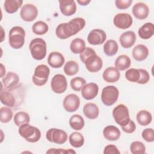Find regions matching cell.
Masks as SVG:
<instances>
[{
  "label": "cell",
  "mask_w": 154,
  "mask_h": 154,
  "mask_svg": "<svg viewBox=\"0 0 154 154\" xmlns=\"http://www.w3.org/2000/svg\"><path fill=\"white\" fill-rule=\"evenodd\" d=\"M85 25V20L81 17H76L68 23L58 25L55 30L56 35L60 39H66L75 35L82 30Z\"/></svg>",
  "instance_id": "1"
},
{
  "label": "cell",
  "mask_w": 154,
  "mask_h": 154,
  "mask_svg": "<svg viewBox=\"0 0 154 154\" xmlns=\"http://www.w3.org/2000/svg\"><path fill=\"white\" fill-rule=\"evenodd\" d=\"M81 61L85 64L87 69L90 72L99 71L103 66L101 58L96 55L94 49L90 47L85 48L79 55Z\"/></svg>",
  "instance_id": "2"
},
{
  "label": "cell",
  "mask_w": 154,
  "mask_h": 154,
  "mask_svg": "<svg viewBox=\"0 0 154 154\" xmlns=\"http://www.w3.org/2000/svg\"><path fill=\"white\" fill-rule=\"evenodd\" d=\"M25 31L24 29L19 26L12 27L8 34V42L10 46L15 49L21 48L25 43Z\"/></svg>",
  "instance_id": "3"
},
{
  "label": "cell",
  "mask_w": 154,
  "mask_h": 154,
  "mask_svg": "<svg viewBox=\"0 0 154 154\" xmlns=\"http://www.w3.org/2000/svg\"><path fill=\"white\" fill-rule=\"evenodd\" d=\"M32 58L37 60H43L46 55V43L42 38L32 40L29 46Z\"/></svg>",
  "instance_id": "4"
},
{
  "label": "cell",
  "mask_w": 154,
  "mask_h": 154,
  "mask_svg": "<svg viewBox=\"0 0 154 154\" xmlns=\"http://www.w3.org/2000/svg\"><path fill=\"white\" fill-rule=\"evenodd\" d=\"M19 134L26 141L30 143H35L41 137L40 131L37 128L28 123H24L19 126Z\"/></svg>",
  "instance_id": "5"
},
{
  "label": "cell",
  "mask_w": 154,
  "mask_h": 154,
  "mask_svg": "<svg viewBox=\"0 0 154 154\" xmlns=\"http://www.w3.org/2000/svg\"><path fill=\"white\" fill-rule=\"evenodd\" d=\"M119 91L114 85H108L102 89L101 100L106 106H111L116 102L119 98Z\"/></svg>",
  "instance_id": "6"
},
{
  "label": "cell",
  "mask_w": 154,
  "mask_h": 154,
  "mask_svg": "<svg viewBox=\"0 0 154 154\" xmlns=\"http://www.w3.org/2000/svg\"><path fill=\"white\" fill-rule=\"evenodd\" d=\"M49 74L50 69L46 65L40 64L37 66L32 78L33 83L37 86L44 85L48 81Z\"/></svg>",
  "instance_id": "7"
},
{
  "label": "cell",
  "mask_w": 154,
  "mask_h": 154,
  "mask_svg": "<svg viewBox=\"0 0 154 154\" xmlns=\"http://www.w3.org/2000/svg\"><path fill=\"white\" fill-rule=\"evenodd\" d=\"M112 116L115 122L121 126H125L130 120L128 108L123 104H119L113 109Z\"/></svg>",
  "instance_id": "8"
},
{
  "label": "cell",
  "mask_w": 154,
  "mask_h": 154,
  "mask_svg": "<svg viewBox=\"0 0 154 154\" xmlns=\"http://www.w3.org/2000/svg\"><path fill=\"white\" fill-rule=\"evenodd\" d=\"M46 137L50 142L62 144L67 141L68 136L67 133L62 129L51 128L46 132Z\"/></svg>",
  "instance_id": "9"
},
{
  "label": "cell",
  "mask_w": 154,
  "mask_h": 154,
  "mask_svg": "<svg viewBox=\"0 0 154 154\" xmlns=\"http://www.w3.org/2000/svg\"><path fill=\"white\" fill-rule=\"evenodd\" d=\"M52 90L57 94L64 93L67 87V82L66 77L61 74H56L52 78L51 82Z\"/></svg>",
  "instance_id": "10"
},
{
  "label": "cell",
  "mask_w": 154,
  "mask_h": 154,
  "mask_svg": "<svg viewBox=\"0 0 154 154\" xmlns=\"http://www.w3.org/2000/svg\"><path fill=\"white\" fill-rule=\"evenodd\" d=\"M132 17L128 13H118L113 19L114 25L120 29H125L129 28L132 24Z\"/></svg>",
  "instance_id": "11"
},
{
  "label": "cell",
  "mask_w": 154,
  "mask_h": 154,
  "mask_svg": "<svg viewBox=\"0 0 154 154\" xmlns=\"http://www.w3.org/2000/svg\"><path fill=\"white\" fill-rule=\"evenodd\" d=\"M38 10L37 7L32 4H26L24 5L20 10V15L21 18L26 22H32L37 17Z\"/></svg>",
  "instance_id": "12"
},
{
  "label": "cell",
  "mask_w": 154,
  "mask_h": 154,
  "mask_svg": "<svg viewBox=\"0 0 154 154\" xmlns=\"http://www.w3.org/2000/svg\"><path fill=\"white\" fill-rule=\"evenodd\" d=\"M80 99L75 94H69L63 100V107L69 112L76 111L79 107Z\"/></svg>",
  "instance_id": "13"
},
{
  "label": "cell",
  "mask_w": 154,
  "mask_h": 154,
  "mask_svg": "<svg viewBox=\"0 0 154 154\" xmlns=\"http://www.w3.org/2000/svg\"><path fill=\"white\" fill-rule=\"evenodd\" d=\"M106 38L105 32L100 29L91 30L87 37L88 42L92 45H99L103 43Z\"/></svg>",
  "instance_id": "14"
},
{
  "label": "cell",
  "mask_w": 154,
  "mask_h": 154,
  "mask_svg": "<svg viewBox=\"0 0 154 154\" xmlns=\"http://www.w3.org/2000/svg\"><path fill=\"white\" fill-rule=\"evenodd\" d=\"M99 87L94 82H90L85 84L82 88L81 95L85 100H91L98 94Z\"/></svg>",
  "instance_id": "15"
},
{
  "label": "cell",
  "mask_w": 154,
  "mask_h": 154,
  "mask_svg": "<svg viewBox=\"0 0 154 154\" xmlns=\"http://www.w3.org/2000/svg\"><path fill=\"white\" fill-rule=\"evenodd\" d=\"M60 8L61 13L66 16L74 14L76 11V5L73 0L59 1Z\"/></svg>",
  "instance_id": "16"
},
{
  "label": "cell",
  "mask_w": 154,
  "mask_h": 154,
  "mask_svg": "<svg viewBox=\"0 0 154 154\" xmlns=\"http://www.w3.org/2000/svg\"><path fill=\"white\" fill-rule=\"evenodd\" d=\"M132 13L138 19L143 20L147 17L149 13L148 6L143 2L135 4L132 8Z\"/></svg>",
  "instance_id": "17"
},
{
  "label": "cell",
  "mask_w": 154,
  "mask_h": 154,
  "mask_svg": "<svg viewBox=\"0 0 154 154\" xmlns=\"http://www.w3.org/2000/svg\"><path fill=\"white\" fill-rule=\"evenodd\" d=\"M19 82V76L12 72H9L7 73L5 76L2 78V83L5 88L11 90L17 85Z\"/></svg>",
  "instance_id": "18"
},
{
  "label": "cell",
  "mask_w": 154,
  "mask_h": 154,
  "mask_svg": "<svg viewBox=\"0 0 154 154\" xmlns=\"http://www.w3.org/2000/svg\"><path fill=\"white\" fill-rule=\"evenodd\" d=\"M119 41L122 47L124 48H129L134 45L136 41V35L132 31L125 32L120 35Z\"/></svg>",
  "instance_id": "19"
},
{
  "label": "cell",
  "mask_w": 154,
  "mask_h": 154,
  "mask_svg": "<svg viewBox=\"0 0 154 154\" xmlns=\"http://www.w3.org/2000/svg\"><path fill=\"white\" fill-rule=\"evenodd\" d=\"M64 56L58 52H52L48 56V63L53 68L61 67L64 63Z\"/></svg>",
  "instance_id": "20"
},
{
  "label": "cell",
  "mask_w": 154,
  "mask_h": 154,
  "mask_svg": "<svg viewBox=\"0 0 154 154\" xmlns=\"http://www.w3.org/2000/svg\"><path fill=\"white\" fill-rule=\"evenodd\" d=\"M149 55V50L144 45H138L132 49V56L134 58L138 61H144Z\"/></svg>",
  "instance_id": "21"
},
{
  "label": "cell",
  "mask_w": 154,
  "mask_h": 154,
  "mask_svg": "<svg viewBox=\"0 0 154 154\" xmlns=\"http://www.w3.org/2000/svg\"><path fill=\"white\" fill-rule=\"evenodd\" d=\"M120 76V72L118 69L114 67H109L106 69L102 75V77L107 82H117Z\"/></svg>",
  "instance_id": "22"
},
{
  "label": "cell",
  "mask_w": 154,
  "mask_h": 154,
  "mask_svg": "<svg viewBox=\"0 0 154 154\" xmlns=\"http://www.w3.org/2000/svg\"><path fill=\"white\" fill-rule=\"evenodd\" d=\"M120 134L119 129L112 125L107 126L103 130V137L109 141L117 140L120 138Z\"/></svg>",
  "instance_id": "23"
},
{
  "label": "cell",
  "mask_w": 154,
  "mask_h": 154,
  "mask_svg": "<svg viewBox=\"0 0 154 154\" xmlns=\"http://www.w3.org/2000/svg\"><path fill=\"white\" fill-rule=\"evenodd\" d=\"M83 112L86 117L89 119H96L99 114V109L98 106L93 103H87L83 108Z\"/></svg>",
  "instance_id": "24"
},
{
  "label": "cell",
  "mask_w": 154,
  "mask_h": 154,
  "mask_svg": "<svg viewBox=\"0 0 154 154\" xmlns=\"http://www.w3.org/2000/svg\"><path fill=\"white\" fill-rule=\"evenodd\" d=\"M138 35L142 39L147 40L152 37L154 34V25L151 22H147L141 26L138 31Z\"/></svg>",
  "instance_id": "25"
},
{
  "label": "cell",
  "mask_w": 154,
  "mask_h": 154,
  "mask_svg": "<svg viewBox=\"0 0 154 154\" xmlns=\"http://www.w3.org/2000/svg\"><path fill=\"white\" fill-rule=\"evenodd\" d=\"M131 64V60L130 58L126 55H121L119 56L115 60L114 63L115 67L120 71H123L128 69Z\"/></svg>",
  "instance_id": "26"
},
{
  "label": "cell",
  "mask_w": 154,
  "mask_h": 154,
  "mask_svg": "<svg viewBox=\"0 0 154 154\" xmlns=\"http://www.w3.org/2000/svg\"><path fill=\"white\" fill-rule=\"evenodd\" d=\"M22 0H6L4 4V10L8 13H14L22 6Z\"/></svg>",
  "instance_id": "27"
},
{
  "label": "cell",
  "mask_w": 154,
  "mask_h": 154,
  "mask_svg": "<svg viewBox=\"0 0 154 154\" xmlns=\"http://www.w3.org/2000/svg\"><path fill=\"white\" fill-rule=\"evenodd\" d=\"M119 49L117 43L114 40H107L103 45L104 53L107 56H113L117 54Z\"/></svg>",
  "instance_id": "28"
},
{
  "label": "cell",
  "mask_w": 154,
  "mask_h": 154,
  "mask_svg": "<svg viewBox=\"0 0 154 154\" xmlns=\"http://www.w3.org/2000/svg\"><path fill=\"white\" fill-rule=\"evenodd\" d=\"M152 120V117L149 111L146 110H141L137 114V120L138 124L141 126H147L149 125Z\"/></svg>",
  "instance_id": "29"
},
{
  "label": "cell",
  "mask_w": 154,
  "mask_h": 154,
  "mask_svg": "<svg viewBox=\"0 0 154 154\" xmlns=\"http://www.w3.org/2000/svg\"><path fill=\"white\" fill-rule=\"evenodd\" d=\"M85 48V43L81 38H76L73 40L70 45V51L72 53L78 54L81 53Z\"/></svg>",
  "instance_id": "30"
},
{
  "label": "cell",
  "mask_w": 154,
  "mask_h": 154,
  "mask_svg": "<svg viewBox=\"0 0 154 154\" xmlns=\"http://www.w3.org/2000/svg\"><path fill=\"white\" fill-rule=\"evenodd\" d=\"M69 125L73 129L80 131L84 126V120L80 115L75 114L70 118Z\"/></svg>",
  "instance_id": "31"
},
{
  "label": "cell",
  "mask_w": 154,
  "mask_h": 154,
  "mask_svg": "<svg viewBox=\"0 0 154 154\" xmlns=\"http://www.w3.org/2000/svg\"><path fill=\"white\" fill-rule=\"evenodd\" d=\"M69 143L74 147H81L84 143V136L80 132H74L69 136Z\"/></svg>",
  "instance_id": "32"
},
{
  "label": "cell",
  "mask_w": 154,
  "mask_h": 154,
  "mask_svg": "<svg viewBox=\"0 0 154 154\" xmlns=\"http://www.w3.org/2000/svg\"><path fill=\"white\" fill-rule=\"evenodd\" d=\"M0 99L1 103L8 107H13L15 104V98L9 91L1 90Z\"/></svg>",
  "instance_id": "33"
},
{
  "label": "cell",
  "mask_w": 154,
  "mask_h": 154,
  "mask_svg": "<svg viewBox=\"0 0 154 154\" xmlns=\"http://www.w3.org/2000/svg\"><path fill=\"white\" fill-rule=\"evenodd\" d=\"M49 27L46 23L39 20L34 23L32 26V32L37 35H43L46 34L48 31Z\"/></svg>",
  "instance_id": "34"
},
{
  "label": "cell",
  "mask_w": 154,
  "mask_h": 154,
  "mask_svg": "<svg viewBox=\"0 0 154 154\" xmlns=\"http://www.w3.org/2000/svg\"><path fill=\"white\" fill-rule=\"evenodd\" d=\"M79 70V65L75 61H67L64 66V73L69 76L76 75Z\"/></svg>",
  "instance_id": "35"
},
{
  "label": "cell",
  "mask_w": 154,
  "mask_h": 154,
  "mask_svg": "<svg viewBox=\"0 0 154 154\" xmlns=\"http://www.w3.org/2000/svg\"><path fill=\"white\" fill-rule=\"evenodd\" d=\"M29 121V116L26 112L19 111L14 114V122L17 126H20L24 123H28Z\"/></svg>",
  "instance_id": "36"
},
{
  "label": "cell",
  "mask_w": 154,
  "mask_h": 154,
  "mask_svg": "<svg viewBox=\"0 0 154 154\" xmlns=\"http://www.w3.org/2000/svg\"><path fill=\"white\" fill-rule=\"evenodd\" d=\"M13 117L12 110L6 106H2L0 108V120L2 123L9 122Z\"/></svg>",
  "instance_id": "37"
},
{
  "label": "cell",
  "mask_w": 154,
  "mask_h": 154,
  "mask_svg": "<svg viewBox=\"0 0 154 154\" xmlns=\"http://www.w3.org/2000/svg\"><path fill=\"white\" fill-rule=\"evenodd\" d=\"M86 81L82 77H75L71 79L70 81V87L71 88L76 91H80L83 87L85 85Z\"/></svg>",
  "instance_id": "38"
},
{
  "label": "cell",
  "mask_w": 154,
  "mask_h": 154,
  "mask_svg": "<svg viewBox=\"0 0 154 154\" xmlns=\"http://www.w3.org/2000/svg\"><path fill=\"white\" fill-rule=\"evenodd\" d=\"M140 77V73L138 69H129L125 72V78L127 80L132 82H137Z\"/></svg>",
  "instance_id": "39"
},
{
  "label": "cell",
  "mask_w": 154,
  "mask_h": 154,
  "mask_svg": "<svg viewBox=\"0 0 154 154\" xmlns=\"http://www.w3.org/2000/svg\"><path fill=\"white\" fill-rule=\"evenodd\" d=\"M131 152L133 154H143L146 152V147L144 144L138 141H134L130 146Z\"/></svg>",
  "instance_id": "40"
},
{
  "label": "cell",
  "mask_w": 154,
  "mask_h": 154,
  "mask_svg": "<svg viewBox=\"0 0 154 154\" xmlns=\"http://www.w3.org/2000/svg\"><path fill=\"white\" fill-rule=\"evenodd\" d=\"M142 137L147 142H153L154 141V132L152 128H146L142 132Z\"/></svg>",
  "instance_id": "41"
},
{
  "label": "cell",
  "mask_w": 154,
  "mask_h": 154,
  "mask_svg": "<svg viewBox=\"0 0 154 154\" xmlns=\"http://www.w3.org/2000/svg\"><path fill=\"white\" fill-rule=\"evenodd\" d=\"M140 73V77L138 81L137 82L140 84H144L148 82L150 79V76L148 72L143 69H138Z\"/></svg>",
  "instance_id": "42"
},
{
  "label": "cell",
  "mask_w": 154,
  "mask_h": 154,
  "mask_svg": "<svg viewBox=\"0 0 154 154\" xmlns=\"http://www.w3.org/2000/svg\"><path fill=\"white\" fill-rule=\"evenodd\" d=\"M132 2V1L131 0H116L115 1L117 8L120 10H124L129 8L131 6Z\"/></svg>",
  "instance_id": "43"
},
{
  "label": "cell",
  "mask_w": 154,
  "mask_h": 154,
  "mask_svg": "<svg viewBox=\"0 0 154 154\" xmlns=\"http://www.w3.org/2000/svg\"><path fill=\"white\" fill-rule=\"evenodd\" d=\"M121 127L122 130L128 134H131L134 132L136 129V125L131 119H130L127 125H126L125 126H122Z\"/></svg>",
  "instance_id": "44"
},
{
  "label": "cell",
  "mask_w": 154,
  "mask_h": 154,
  "mask_svg": "<svg viewBox=\"0 0 154 154\" xmlns=\"http://www.w3.org/2000/svg\"><path fill=\"white\" fill-rule=\"evenodd\" d=\"M46 153H76V152L70 149L68 150L63 149H50L46 152Z\"/></svg>",
  "instance_id": "45"
},
{
  "label": "cell",
  "mask_w": 154,
  "mask_h": 154,
  "mask_svg": "<svg viewBox=\"0 0 154 154\" xmlns=\"http://www.w3.org/2000/svg\"><path fill=\"white\" fill-rule=\"evenodd\" d=\"M120 152L117 149V147L112 144H109L106 146L104 148L103 153L104 154H119Z\"/></svg>",
  "instance_id": "46"
},
{
  "label": "cell",
  "mask_w": 154,
  "mask_h": 154,
  "mask_svg": "<svg viewBox=\"0 0 154 154\" xmlns=\"http://www.w3.org/2000/svg\"><path fill=\"white\" fill-rule=\"evenodd\" d=\"M91 1H87V0H81V1H77V2L79 3L81 5H83V6H85V5H88Z\"/></svg>",
  "instance_id": "47"
},
{
  "label": "cell",
  "mask_w": 154,
  "mask_h": 154,
  "mask_svg": "<svg viewBox=\"0 0 154 154\" xmlns=\"http://www.w3.org/2000/svg\"><path fill=\"white\" fill-rule=\"evenodd\" d=\"M1 78H2L3 76H4V75L5 73V67H4V66H3L2 64H1Z\"/></svg>",
  "instance_id": "48"
}]
</instances>
